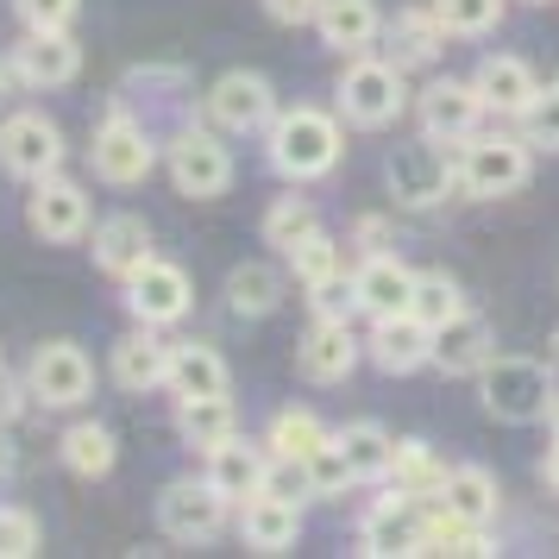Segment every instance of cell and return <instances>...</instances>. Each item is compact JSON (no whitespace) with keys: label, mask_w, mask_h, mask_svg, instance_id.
Wrapping results in <instances>:
<instances>
[{"label":"cell","mask_w":559,"mask_h":559,"mask_svg":"<svg viewBox=\"0 0 559 559\" xmlns=\"http://www.w3.org/2000/svg\"><path fill=\"white\" fill-rule=\"evenodd\" d=\"M346 152V132L321 107H277V120L264 127V157L283 182H314L328 177Z\"/></svg>","instance_id":"obj_1"},{"label":"cell","mask_w":559,"mask_h":559,"mask_svg":"<svg viewBox=\"0 0 559 559\" xmlns=\"http://www.w3.org/2000/svg\"><path fill=\"white\" fill-rule=\"evenodd\" d=\"M333 102H340V120L358 132H383L396 127L408 114V70L403 63H390V57H353L340 82H333Z\"/></svg>","instance_id":"obj_2"},{"label":"cell","mask_w":559,"mask_h":559,"mask_svg":"<svg viewBox=\"0 0 559 559\" xmlns=\"http://www.w3.org/2000/svg\"><path fill=\"white\" fill-rule=\"evenodd\" d=\"M453 170H459V189H465L472 202H503L515 189H528L534 145H528V132H484L478 127L459 145Z\"/></svg>","instance_id":"obj_3"},{"label":"cell","mask_w":559,"mask_h":559,"mask_svg":"<svg viewBox=\"0 0 559 559\" xmlns=\"http://www.w3.org/2000/svg\"><path fill=\"white\" fill-rule=\"evenodd\" d=\"M559 396V378L540 365V358H515V353H497L490 365L478 371V403L490 421H509V428H528L540 421Z\"/></svg>","instance_id":"obj_4"},{"label":"cell","mask_w":559,"mask_h":559,"mask_svg":"<svg viewBox=\"0 0 559 559\" xmlns=\"http://www.w3.org/2000/svg\"><path fill=\"white\" fill-rule=\"evenodd\" d=\"M383 182H390V195H396V207H408V214H428V207H440L447 195L459 189V170L453 157L440 152V139H403L396 152L383 157Z\"/></svg>","instance_id":"obj_5"},{"label":"cell","mask_w":559,"mask_h":559,"mask_svg":"<svg viewBox=\"0 0 559 559\" xmlns=\"http://www.w3.org/2000/svg\"><path fill=\"white\" fill-rule=\"evenodd\" d=\"M170 182L189 202H221L233 189V152L221 145V127H177V139L164 145Z\"/></svg>","instance_id":"obj_6"},{"label":"cell","mask_w":559,"mask_h":559,"mask_svg":"<svg viewBox=\"0 0 559 559\" xmlns=\"http://www.w3.org/2000/svg\"><path fill=\"white\" fill-rule=\"evenodd\" d=\"M95 177L114 182V189H132V182H145L157 170V145H152V127L145 120H132L127 107H107V120L95 127Z\"/></svg>","instance_id":"obj_7"},{"label":"cell","mask_w":559,"mask_h":559,"mask_svg":"<svg viewBox=\"0 0 559 559\" xmlns=\"http://www.w3.org/2000/svg\"><path fill=\"white\" fill-rule=\"evenodd\" d=\"M227 515H233V503L207 478H177V484H164V497H157V528L170 534L177 547H207L214 534L227 528Z\"/></svg>","instance_id":"obj_8"},{"label":"cell","mask_w":559,"mask_h":559,"mask_svg":"<svg viewBox=\"0 0 559 559\" xmlns=\"http://www.w3.org/2000/svg\"><path fill=\"white\" fill-rule=\"evenodd\" d=\"M0 170L20 182H38V177H57L63 170V127L45 120V114H7L0 120Z\"/></svg>","instance_id":"obj_9"},{"label":"cell","mask_w":559,"mask_h":559,"mask_svg":"<svg viewBox=\"0 0 559 559\" xmlns=\"http://www.w3.org/2000/svg\"><path fill=\"white\" fill-rule=\"evenodd\" d=\"M26 383H32V403L82 408L95 396V365H88V353H82L76 340H45L26 365Z\"/></svg>","instance_id":"obj_10"},{"label":"cell","mask_w":559,"mask_h":559,"mask_svg":"<svg viewBox=\"0 0 559 559\" xmlns=\"http://www.w3.org/2000/svg\"><path fill=\"white\" fill-rule=\"evenodd\" d=\"M484 95L472 76H433L421 95H415V120H421V132L428 139H440V145H465L472 132L484 127Z\"/></svg>","instance_id":"obj_11"},{"label":"cell","mask_w":559,"mask_h":559,"mask_svg":"<svg viewBox=\"0 0 559 559\" xmlns=\"http://www.w3.org/2000/svg\"><path fill=\"white\" fill-rule=\"evenodd\" d=\"M189 302H195L189 271L170 264V258H157V252L127 277V308H132V321H145V328H170V321H182Z\"/></svg>","instance_id":"obj_12"},{"label":"cell","mask_w":559,"mask_h":559,"mask_svg":"<svg viewBox=\"0 0 559 559\" xmlns=\"http://www.w3.org/2000/svg\"><path fill=\"white\" fill-rule=\"evenodd\" d=\"M207 120L221 132H264L277 120V88L271 76H258V70H227V76L207 88Z\"/></svg>","instance_id":"obj_13"},{"label":"cell","mask_w":559,"mask_h":559,"mask_svg":"<svg viewBox=\"0 0 559 559\" xmlns=\"http://www.w3.org/2000/svg\"><path fill=\"white\" fill-rule=\"evenodd\" d=\"M358 358H365V340L353 333V321L314 314V328H308L302 346H296V371H302L308 383H346L358 371Z\"/></svg>","instance_id":"obj_14"},{"label":"cell","mask_w":559,"mask_h":559,"mask_svg":"<svg viewBox=\"0 0 559 559\" xmlns=\"http://www.w3.org/2000/svg\"><path fill=\"white\" fill-rule=\"evenodd\" d=\"M26 227L51 246H76L88 233V189L70 177H38L26 195Z\"/></svg>","instance_id":"obj_15"},{"label":"cell","mask_w":559,"mask_h":559,"mask_svg":"<svg viewBox=\"0 0 559 559\" xmlns=\"http://www.w3.org/2000/svg\"><path fill=\"white\" fill-rule=\"evenodd\" d=\"M365 358L378 365L383 378H408V371H421V365H433V328L421 321V314H383V321H371V333H365Z\"/></svg>","instance_id":"obj_16"},{"label":"cell","mask_w":559,"mask_h":559,"mask_svg":"<svg viewBox=\"0 0 559 559\" xmlns=\"http://www.w3.org/2000/svg\"><path fill=\"white\" fill-rule=\"evenodd\" d=\"M358 554H371V559L421 554V503L390 484L378 503L365 509V522H358Z\"/></svg>","instance_id":"obj_17"},{"label":"cell","mask_w":559,"mask_h":559,"mask_svg":"<svg viewBox=\"0 0 559 559\" xmlns=\"http://www.w3.org/2000/svg\"><path fill=\"white\" fill-rule=\"evenodd\" d=\"M353 289H358V314H371V321L403 314L408 296H415V264L403 252H365L353 271Z\"/></svg>","instance_id":"obj_18"},{"label":"cell","mask_w":559,"mask_h":559,"mask_svg":"<svg viewBox=\"0 0 559 559\" xmlns=\"http://www.w3.org/2000/svg\"><path fill=\"white\" fill-rule=\"evenodd\" d=\"M264 472H271V447L264 440H246V433H227L221 447H207V472L202 478L227 497V503H246L264 490Z\"/></svg>","instance_id":"obj_19"},{"label":"cell","mask_w":559,"mask_h":559,"mask_svg":"<svg viewBox=\"0 0 559 559\" xmlns=\"http://www.w3.org/2000/svg\"><path fill=\"white\" fill-rule=\"evenodd\" d=\"M233 528H239V540H246L252 554H289V547L302 540V503L258 490V497H246V503H239Z\"/></svg>","instance_id":"obj_20"},{"label":"cell","mask_w":559,"mask_h":559,"mask_svg":"<svg viewBox=\"0 0 559 559\" xmlns=\"http://www.w3.org/2000/svg\"><path fill=\"white\" fill-rule=\"evenodd\" d=\"M497 358V328L484 321V314H453L447 328H433V365L447 371V378H478L484 365Z\"/></svg>","instance_id":"obj_21"},{"label":"cell","mask_w":559,"mask_h":559,"mask_svg":"<svg viewBox=\"0 0 559 559\" xmlns=\"http://www.w3.org/2000/svg\"><path fill=\"white\" fill-rule=\"evenodd\" d=\"M472 82H478V95H484V107L497 114V120H522L534 107V95H540V76H534L522 57H509V51H490L472 70Z\"/></svg>","instance_id":"obj_22"},{"label":"cell","mask_w":559,"mask_h":559,"mask_svg":"<svg viewBox=\"0 0 559 559\" xmlns=\"http://www.w3.org/2000/svg\"><path fill=\"white\" fill-rule=\"evenodd\" d=\"M13 63H20L26 88H70L82 70V45L70 32H26L13 45Z\"/></svg>","instance_id":"obj_23"},{"label":"cell","mask_w":559,"mask_h":559,"mask_svg":"<svg viewBox=\"0 0 559 559\" xmlns=\"http://www.w3.org/2000/svg\"><path fill=\"white\" fill-rule=\"evenodd\" d=\"M107 371H114V383H120L127 396L164 390V378H170V346L157 340V328H145V321H139L132 333H120V340H114V365H107Z\"/></svg>","instance_id":"obj_24"},{"label":"cell","mask_w":559,"mask_h":559,"mask_svg":"<svg viewBox=\"0 0 559 559\" xmlns=\"http://www.w3.org/2000/svg\"><path fill=\"white\" fill-rule=\"evenodd\" d=\"M314 32H321V45H328V51L365 57L383 38V13H378V0H321Z\"/></svg>","instance_id":"obj_25"},{"label":"cell","mask_w":559,"mask_h":559,"mask_svg":"<svg viewBox=\"0 0 559 559\" xmlns=\"http://www.w3.org/2000/svg\"><path fill=\"white\" fill-rule=\"evenodd\" d=\"M164 390L177 403H189V396H227L233 371L207 340H182V346H170V378H164Z\"/></svg>","instance_id":"obj_26"},{"label":"cell","mask_w":559,"mask_h":559,"mask_svg":"<svg viewBox=\"0 0 559 559\" xmlns=\"http://www.w3.org/2000/svg\"><path fill=\"white\" fill-rule=\"evenodd\" d=\"M145 258H152V227H145V214H107L102 227H95V271H107L114 283H127Z\"/></svg>","instance_id":"obj_27"},{"label":"cell","mask_w":559,"mask_h":559,"mask_svg":"<svg viewBox=\"0 0 559 559\" xmlns=\"http://www.w3.org/2000/svg\"><path fill=\"white\" fill-rule=\"evenodd\" d=\"M440 503L453 509L459 522L490 528L497 509H503V484H497V472H484V465H453V472H447V490H440Z\"/></svg>","instance_id":"obj_28"},{"label":"cell","mask_w":559,"mask_h":559,"mask_svg":"<svg viewBox=\"0 0 559 559\" xmlns=\"http://www.w3.org/2000/svg\"><path fill=\"white\" fill-rule=\"evenodd\" d=\"M390 63H403V70H421V63H433L440 57V45H447V26H440V13L428 7H403L396 20H390Z\"/></svg>","instance_id":"obj_29"},{"label":"cell","mask_w":559,"mask_h":559,"mask_svg":"<svg viewBox=\"0 0 559 559\" xmlns=\"http://www.w3.org/2000/svg\"><path fill=\"white\" fill-rule=\"evenodd\" d=\"M333 447L346 453L358 484H383L390 465H396V433L378 428V421H346V428H333Z\"/></svg>","instance_id":"obj_30"},{"label":"cell","mask_w":559,"mask_h":559,"mask_svg":"<svg viewBox=\"0 0 559 559\" xmlns=\"http://www.w3.org/2000/svg\"><path fill=\"white\" fill-rule=\"evenodd\" d=\"M227 308L239 314V321H264V314H277L283 308V277L271 271V264H258V258L233 264L227 271Z\"/></svg>","instance_id":"obj_31"},{"label":"cell","mask_w":559,"mask_h":559,"mask_svg":"<svg viewBox=\"0 0 559 559\" xmlns=\"http://www.w3.org/2000/svg\"><path fill=\"white\" fill-rule=\"evenodd\" d=\"M447 459L433 453L428 440H396V465H390V484L403 490V497H415V503H433L440 490H447Z\"/></svg>","instance_id":"obj_32"},{"label":"cell","mask_w":559,"mask_h":559,"mask_svg":"<svg viewBox=\"0 0 559 559\" xmlns=\"http://www.w3.org/2000/svg\"><path fill=\"white\" fill-rule=\"evenodd\" d=\"M177 433L182 447H221L227 433H239V408H233V396H189V403H177Z\"/></svg>","instance_id":"obj_33"},{"label":"cell","mask_w":559,"mask_h":559,"mask_svg":"<svg viewBox=\"0 0 559 559\" xmlns=\"http://www.w3.org/2000/svg\"><path fill=\"white\" fill-rule=\"evenodd\" d=\"M57 453H63V465H70L76 478H107L114 459H120V440H114V428H102V421H76V428H63Z\"/></svg>","instance_id":"obj_34"},{"label":"cell","mask_w":559,"mask_h":559,"mask_svg":"<svg viewBox=\"0 0 559 559\" xmlns=\"http://www.w3.org/2000/svg\"><path fill=\"white\" fill-rule=\"evenodd\" d=\"M333 440V428L314 415V408H277L271 428H264V447L277 459H314Z\"/></svg>","instance_id":"obj_35"},{"label":"cell","mask_w":559,"mask_h":559,"mask_svg":"<svg viewBox=\"0 0 559 559\" xmlns=\"http://www.w3.org/2000/svg\"><path fill=\"white\" fill-rule=\"evenodd\" d=\"M465 289H459L453 271H415V296H408V314H421L428 328H447L453 314H465Z\"/></svg>","instance_id":"obj_36"},{"label":"cell","mask_w":559,"mask_h":559,"mask_svg":"<svg viewBox=\"0 0 559 559\" xmlns=\"http://www.w3.org/2000/svg\"><path fill=\"white\" fill-rule=\"evenodd\" d=\"M283 258H289V271H296V283H302V289H314V283L333 277V271H346V252H340V239H333L328 227H314L308 239H296Z\"/></svg>","instance_id":"obj_37"},{"label":"cell","mask_w":559,"mask_h":559,"mask_svg":"<svg viewBox=\"0 0 559 559\" xmlns=\"http://www.w3.org/2000/svg\"><path fill=\"white\" fill-rule=\"evenodd\" d=\"M314 227H321V214H314L308 195H277V202L264 207V246H277V252H289V246L308 239Z\"/></svg>","instance_id":"obj_38"},{"label":"cell","mask_w":559,"mask_h":559,"mask_svg":"<svg viewBox=\"0 0 559 559\" xmlns=\"http://www.w3.org/2000/svg\"><path fill=\"white\" fill-rule=\"evenodd\" d=\"M503 7L509 0H433L447 38H484V32H497L503 26Z\"/></svg>","instance_id":"obj_39"},{"label":"cell","mask_w":559,"mask_h":559,"mask_svg":"<svg viewBox=\"0 0 559 559\" xmlns=\"http://www.w3.org/2000/svg\"><path fill=\"white\" fill-rule=\"evenodd\" d=\"M515 127L528 132L534 152H559V82H547V88L534 95V107L515 120Z\"/></svg>","instance_id":"obj_40"},{"label":"cell","mask_w":559,"mask_h":559,"mask_svg":"<svg viewBox=\"0 0 559 559\" xmlns=\"http://www.w3.org/2000/svg\"><path fill=\"white\" fill-rule=\"evenodd\" d=\"M38 554V515L20 503H0V559H32Z\"/></svg>","instance_id":"obj_41"},{"label":"cell","mask_w":559,"mask_h":559,"mask_svg":"<svg viewBox=\"0 0 559 559\" xmlns=\"http://www.w3.org/2000/svg\"><path fill=\"white\" fill-rule=\"evenodd\" d=\"M13 13L26 20V32H70L82 0H13Z\"/></svg>","instance_id":"obj_42"},{"label":"cell","mask_w":559,"mask_h":559,"mask_svg":"<svg viewBox=\"0 0 559 559\" xmlns=\"http://www.w3.org/2000/svg\"><path fill=\"white\" fill-rule=\"evenodd\" d=\"M308 308H314V314H340V321H353V314H358V289H353V277H346V271L321 277L314 289H308Z\"/></svg>","instance_id":"obj_43"},{"label":"cell","mask_w":559,"mask_h":559,"mask_svg":"<svg viewBox=\"0 0 559 559\" xmlns=\"http://www.w3.org/2000/svg\"><path fill=\"white\" fill-rule=\"evenodd\" d=\"M264 490H271V497H289V503H302V497H314V478H308V459H277V453H271Z\"/></svg>","instance_id":"obj_44"},{"label":"cell","mask_w":559,"mask_h":559,"mask_svg":"<svg viewBox=\"0 0 559 559\" xmlns=\"http://www.w3.org/2000/svg\"><path fill=\"white\" fill-rule=\"evenodd\" d=\"M308 478H314V497H340V490H346V484H358L353 478V465H346V453H340V447H321V453L308 459Z\"/></svg>","instance_id":"obj_45"},{"label":"cell","mask_w":559,"mask_h":559,"mask_svg":"<svg viewBox=\"0 0 559 559\" xmlns=\"http://www.w3.org/2000/svg\"><path fill=\"white\" fill-rule=\"evenodd\" d=\"M264 13H271L277 26H314L321 0H264Z\"/></svg>","instance_id":"obj_46"},{"label":"cell","mask_w":559,"mask_h":559,"mask_svg":"<svg viewBox=\"0 0 559 559\" xmlns=\"http://www.w3.org/2000/svg\"><path fill=\"white\" fill-rule=\"evenodd\" d=\"M353 246H365V252H390V221H383V214H358L353 221Z\"/></svg>","instance_id":"obj_47"},{"label":"cell","mask_w":559,"mask_h":559,"mask_svg":"<svg viewBox=\"0 0 559 559\" xmlns=\"http://www.w3.org/2000/svg\"><path fill=\"white\" fill-rule=\"evenodd\" d=\"M32 403V383H20V378H7V365H0V428L20 415V408Z\"/></svg>","instance_id":"obj_48"},{"label":"cell","mask_w":559,"mask_h":559,"mask_svg":"<svg viewBox=\"0 0 559 559\" xmlns=\"http://www.w3.org/2000/svg\"><path fill=\"white\" fill-rule=\"evenodd\" d=\"M20 95H26V76H20V63H13V57H0V120L13 114V102H20Z\"/></svg>","instance_id":"obj_49"},{"label":"cell","mask_w":559,"mask_h":559,"mask_svg":"<svg viewBox=\"0 0 559 559\" xmlns=\"http://www.w3.org/2000/svg\"><path fill=\"white\" fill-rule=\"evenodd\" d=\"M540 484L559 497V433H554V447H547V459H540Z\"/></svg>","instance_id":"obj_50"},{"label":"cell","mask_w":559,"mask_h":559,"mask_svg":"<svg viewBox=\"0 0 559 559\" xmlns=\"http://www.w3.org/2000/svg\"><path fill=\"white\" fill-rule=\"evenodd\" d=\"M13 472V440H7V428H0V478Z\"/></svg>","instance_id":"obj_51"},{"label":"cell","mask_w":559,"mask_h":559,"mask_svg":"<svg viewBox=\"0 0 559 559\" xmlns=\"http://www.w3.org/2000/svg\"><path fill=\"white\" fill-rule=\"evenodd\" d=\"M547 371L559 378V328H554V340H547Z\"/></svg>","instance_id":"obj_52"},{"label":"cell","mask_w":559,"mask_h":559,"mask_svg":"<svg viewBox=\"0 0 559 559\" xmlns=\"http://www.w3.org/2000/svg\"><path fill=\"white\" fill-rule=\"evenodd\" d=\"M547 428H554V433H559V396H554V408H547Z\"/></svg>","instance_id":"obj_53"},{"label":"cell","mask_w":559,"mask_h":559,"mask_svg":"<svg viewBox=\"0 0 559 559\" xmlns=\"http://www.w3.org/2000/svg\"><path fill=\"white\" fill-rule=\"evenodd\" d=\"M534 7H547V0H534Z\"/></svg>","instance_id":"obj_54"},{"label":"cell","mask_w":559,"mask_h":559,"mask_svg":"<svg viewBox=\"0 0 559 559\" xmlns=\"http://www.w3.org/2000/svg\"><path fill=\"white\" fill-rule=\"evenodd\" d=\"M554 82H559V76H554Z\"/></svg>","instance_id":"obj_55"}]
</instances>
